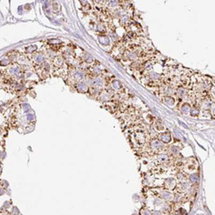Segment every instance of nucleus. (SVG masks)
<instances>
[{
    "label": "nucleus",
    "instance_id": "f257e3e1",
    "mask_svg": "<svg viewBox=\"0 0 215 215\" xmlns=\"http://www.w3.org/2000/svg\"><path fill=\"white\" fill-rule=\"evenodd\" d=\"M108 5L110 7H115L118 5L119 1H118V0H108Z\"/></svg>",
    "mask_w": 215,
    "mask_h": 215
}]
</instances>
